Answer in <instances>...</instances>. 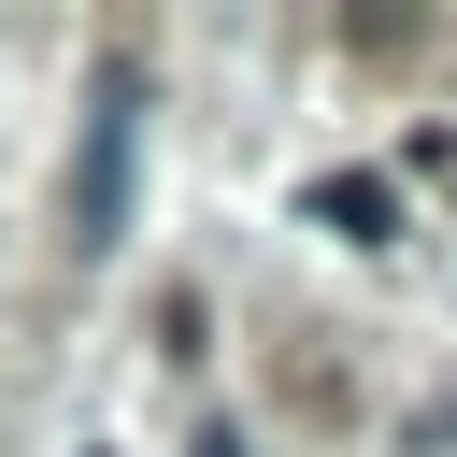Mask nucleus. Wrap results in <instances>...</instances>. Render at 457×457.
Wrapping results in <instances>:
<instances>
[{
  "label": "nucleus",
  "mask_w": 457,
  "mask_h": 457,
  "mask_svg": "<svg viewBox=\"0 0 457 457\" xmlns=\"http://www.w3.org/2000/svg\"><path fill=\"white\" fill-rule=\"evenodd\" d=\"M314 228H343V243H400V186H386V171H328V186H314Z\"/></svg>",
  "instance_id": "2"
},
{
  "label": "nucleus",
  "mask_w": 457,
  "mask_h": 457,
  "mask_svg": "<svg viewBox=\"0 0 457 457\" xmlns=\"http://www.w3.org/2000/svg\"><path fill=\"white\" fill-rule=\"evenodd\" d=\"M129 171H143V71H100L86 157H71V243H86V257L129 228Z\"/></svg>",
  "instance_id": "1"
}]
</instances>
